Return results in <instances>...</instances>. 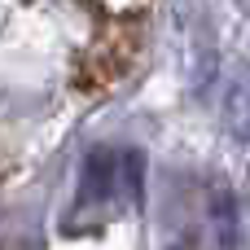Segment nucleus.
Returning <instances> with one entry per match:
<instances>
[{
    "label": "nucleus",
    "mask_w": 250,
    "mask_h": 250,
    "mask_svg": "<svg viewBox=\"0 0 250 250\" xmlns=\"http://www.w3.org/2000/svg\"><path fill=\"white\" fill-rule=\"evenodd\" d=\"M141 154L136 149H92L83 158V185H79V211H92V220L123 215L141 198Z\"/></svg>",
    "instance_id": "f257e3e1"
},
{
    "label": "nucleus",
    "mask_w": 250,
    "mask_h": 250,
    "mask_svg": "<svg viewBox=\"0 0 250 250\" xmlns=\"http://www.w3.org/2000/svg\"><path fill=\"white\" fill-rule=\"evenodd\" d=\"M233 110L246 114V136H250V75H246V70H242V88L229 92V119H233Z\"/></svg>",
    "instance_id": "f03ea898"
}]
</instances>
